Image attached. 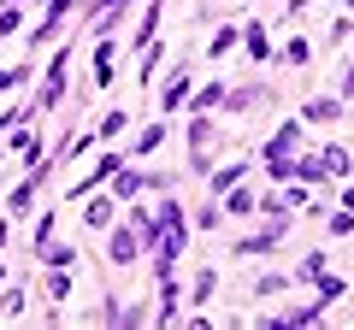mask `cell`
Instances as JSON below:
<instances>
[{
	"label": "cell",
	"instance_id": "6da1fadb",
	"mask_svg": "<svg viewBox=\"0 0 354 330\" xmlns=\"http://www.w3.org/2000/svg\"><path fill=\"white\" fill-rule=\"evenodd\" d=\"M106 254H113V266H136V254H142V236H136V224H106Z\"/></svg>",
	"mask_w": 354,
	"mask_h": 330
},
{
	"label": "cell",
	"instance_id": "7a4b0ae2",
	"mask_svg": "<svg viewBox=\"0 0 354 330\" xmlns=\"http://www.w3.org/2000/svg\"><path fill=\"white\" fill-rule=\"evenodd\" d=\"M41 183H48V165H41L36 177H24V183H18L12 195H6V218H24L30 206H36V189H41Z\"/></svg>",
	"mask_w": 354,
	"mask_h": 330
},
{
	"label": "cell",
	"instance_id": "3957f363",
	"mask_svg": "<svg viewBox=\"0 0 354 330\" xmlns=\"http://www.w3.org/2000/svg\"><path fill=\"white\" fill-rule=\"evenodd\" d=\"M189 89H195V83H189V65H177V71H171V83L160 89V106H165V113L189 106Z\"/></svg>",
	"mask_w": 354,
	"mask_h": 330
},
{
	"label": "cell",
	"instance_id": "277c9868",
	"mask_svg": "<svg viewBox=\"0 0 354 330\" xmlns=\"http://www.w3.org/2000/svg\"><path fill=\"white\" fill-rule=\"evenodd\" d=\"M83 218H88V230H106L118 218V195H95V201L83 206Z\"/></svg>",
	"mask_w": 354,
	"mask_h": 330
},
{
	"label": "cell",
	"instance_id": "5b68a950",
	"mask_svg": "<svg viewBox=\"0 0 354 330\" xmlns=\"http://www.w3.org/2000/svg\"><path fill=\"white\" fill-rule=\"evenodd\" d=\"M71 12H77V0H48V18L36 24V48L53 36V30H59V18H71Z\"/></svg>",
	"mask_w": 354,
	"mask_h": 330
},
{
	"label": "cell",
	"instance_id": "8992f818",
	"mask_svg": "<svg viewBox=\"0 0 354 330\" xmlns=\"http://www.w3.org/2000/svg\"><path fill=\"white\" fill-rule=\"evenodd\" d=\"M95 83H101V89L113 83V36H106V30L95 36Z\"/></svg>",
	"mask_w": 354,
	"mask_h": 330
},
{
	"label": "cell",
	"instance_id": "52a82bcc",
	"mask_svg": "<svg viewBox=\"0 0 354 330\" xmlns=\"http://www.w3.org/2000/svg\"><path fill=\"white\" fill-rule=\"evenodd\" d=\"M165 142V118H148V124L136 130V142H130V153H153Z\"/></svg>",
	"mask_w": 354,
	"mask_h": 330
},
{
	"label": "cell",
	"instance_id": "ba28073f",
	"mask_svg": "<svg viewBox=\"0 0 354 330\" xmlns=\"http://www.w3.org/2000/svg\"><path fill=\"white\" fill-rule=\"evenodd\" d=\"M337 113H342V101H330V95H325V101H307L301 106V124H330Z\"/></svg>",
	"mask_w": 354,
	"mask_h": 330
},
{
	"label": "cell",
	"instance_id": "9c48e42d",
	"mask_svg": "<svg viewBox=\"0 0 354 330\" xmlns=\"http://www.w3.org/2000/svg\"><path fill=\"white\" fill-rule=\"evenodd\" d=\"M242 171H248V159H230L225 171H213V183H207V189H213V195H225V189H236V183H242Z\"/></svg>",
	"mask_w": 354,
	"mask_h": 330
},
{
	"label": "cell",
	"instance_id": "30bf717a",
	"mask_svg": "<svg viewBox=\"0 0 354 330\" xmlns=\"http://www.w3.org/2000/svg\"><path fill=\"white\" fill-rule=\"evenodd\" d=\"M242 41H248V59H272V41H266V24H248V30H242Z\"/></svg>",
	"mask_w": 354,
	"mask_h": 330
},
{
	"label": "cell",
	"instance_id": "8fae6325",
	"mask_svg": "<svg viewBox=\"0 0 354 330\" xmlns=\"http://www.w3.org/2000/svg\"><path fill=\"white\" fill-rule=\"evenodd\" d=\"M41 289H48V301H65V295H71V278H65V266H48Z\"/></svg>",
	"mask_w": 354,
	"mask_h": 330
},
{
	"label": "cell",
	"instance_id": "7c38bea8",
	"mask_svg": "<svg viewBox=\"0 0 354 330\" xmlns=\"http://www.w3.org/2000/svg\"><path fill=\"white\" fill-rule=\"evenodd\" d=\"M236 41H242V30H236V24H225V30H218L213 41H207V53H213V59H225V53L236 48Z\"/></svg>",
	"mask_w": 354,
	"mask_h": 330
},
{
	"label": "cell",
	"instance_id": "4fadbf2b",
	"mask_svg": "<svg viewBox=\"0 0 354 330\" xmlns=\"http://www.w3.org/2000/svg\"><path fill=\"white\" fill-rule=\"evenodd\" d=\"M225 95H230L225 83H207L201 95H189V106H201V113H213V106H225Z\"/></svg>",
	"mask_w": 354,
	"mask_h": 330
},
{
	"label": "cell",
	"instance_id": "5bb4252c",
	"mask_svg": "<svg viewBox=\"0 0 354 330\" xmlns=\"http://www.w3.org/2000/svg\"><path fill=\"white\" fill-rule=\"evenodd\" d=\"M213 289H218V271H201V278L189 283V301H195V307H207V301H213Z\"/></svg>",
	"mask_w": 354,
	"mask_h": 330
},
{
	"label": "cell",
	"instance_id": "9a60e30c",
	"mask_svg": "<svg viewBox=\"0 0 354 330\" xmlns=\"http://www.w3.org/2000/svg\"><path fill=\"white\" fill-rule=\"evenodd\" d=\"M319 159H325V171H342V177L354 171V153H348V148H325Z\"/></svg>",
	"mask_w": 354,
	"mask_h": 330
},
{
	"label": "cell",
	"instance_id": "2e32d148",
	"mask_svg": "<svg viewBox=\"0 0 354 330\" xmlns=\"http://www.w3.org/2000/svg\"><path fill=\"white\" fill-rule=\"evenodd\" d=\"M319 278H325V254H307V260H301V271H295L290 283H319Z\"/></svg>",
	"mask_w": 354,
	"mask_h": 330
},
{
	"label": "cell",
	"instance_id": "e0dca14e",
	"mask_svg": "<svg viewBox=\"0 0 354 330\" xmlns=\"http://www.w3.org/2000/svg\"><path fill=\"white\" fill-rule=\"evenodd\" d=\"M18 313H24V289L12 283V289H0V318H18Z\"/></svg>",
	"mask_w": 354,
	"mask_h": 330
},
{
	"label": "cell",
	"instance_id": "ac0fdd59",
	"mask_svg": "<svg viewBox=\"0 0 354 330\" xmlns=\"http://www.w3.org/2000/svg\"><path fill=\"white\" fill-rule=\"evenodd\" d=\"M24 83H30V71H24V65H12V71H0V95H12V89H24Z\"/></svg>",
	"mask_w": 354,
	"mask_h": 330
},
{
	"label": "cell",
	"instance_id": "d6986e66",
	"mask_svg": "<svg viewBox=\"0 0 354 330\" xmlns=\"http://www.w3.org/2000/svg\"><path fill=\"white\" fill-rule=\"evenodd\" d=\"M225 195H230V213H254V206H260L254 189H225Z\"/></svg>",
	"mask_w": 354,
	"mask_h": 330
},
{
	"label": "cell",
	"instance_id": "ffe728a7",
	"mask_svg": "<svg viewBox=\"0 0 354 330\" xmlns=\"http://www.w3.org/2000/svg\"><path fill=\"white\" fill-rule=\"evenodd\" d=\"M124 124H130V118H124V113H118V106H113V113L101 118V130H95V136H118V130H124Z\"/></svg>",
	"mask_w": 354,
	"mask_h": 330
},
{
	"label": "cell",
	"instance_id": "44dd1931",
	"mask_svg": "<svg viewBox=\"0 0 354 330\" xmlns=\"http://www.w3.org/2000/svg\"><path fill=\"white\" fill-rule=\"evenodd\" d=\"M283 59H290V65H307V59H313V48H307V41H301V36H295V41H290V48H283Z\"/></svg>",
	"mask_w": 354,
	"mask_h": 330
},
{
	"label": "cell",
	"instance_id": "7402d4cb",
	"mask_svg": "<svg viewBox=\"0 0 354 330\" xmlns=\"http://www.w3.org/2000/svg\"><path fill=\"white\" fill-rule=\"evenodd\" d=\"M348 230H354V213H348V206H342V213H330V236H348Z\"/></svg>",
	"mask_w": 354,
	"mask_h": 330
},
{
	"label": "cell",
	"instance_id": "603a6c76",
	"mask_svg": "<svg viewBox=\"0 0 354 330\" xmlns=\"http://www.w3.org/2000/svg\"><path fill=\"white\" fill-rule=\"evenodd\" d=\"M330 41H337V48H348V41H354V24H348V18H337V24H330Z\"/></svg>",
	"mask_w": 354,
	"mask_h": 330
},
{
	"label": "cell",
	"instance_id": "cb8c5ba5",
	"mask_svg": "<svg viewBox=\"0 0 354 330\" xmlns=\"http://www.w3.org/2000/svg\"><path fill=\"white\" fill-rule=\"evenodd\" d=\"M195 230H218V206H201L195 213Z\"/></svg>",
	"mask_w": 354,
	"mask_h": 330
},
{
	"label": "cell",
	"instance_id": "d4e9b609",
	"mask_svg": "<svg viewBox=\"0 0 354 330\" xmlns=\"http://www.w3.org/2000/svg\"><path fill=\"white\" fill-rule=\"evenodd\" d=\"M6 230H12V218H0V248H6Z\"/></svg>",
	"mask_w": 354,
	"mask_h": 330
},
{
	"label": "cell",
	"instance_id": "484cf974",
	"mask_svg": "<svg viewBox=\"0 0 354 330\" xmlns=\"http://www.w3.org/2000/svg\"><path fill=\"white\" fill-rule=\"evenodd\" d=\"M348 89H354V59H348V83H342V95H348Z\"/></svg>",
	"mask_w": 354,
	"mask_h": 330
},
{
	"label": "cell",
	"instance_id": "4316f807",
	"mask_svg": "<svg viewBox=\"0 0 354 330\" xmlns=\"http://www.w3.org/2000/svg\"><path fill=\"white\" fill-rule=\"evenodd\" d=\"M12 6H30V0H12Z\"/></svg>",
	"mask_w": 354,
	"mask_h": 330
},
{
	"label": "cell",
	"instance_id": "83f0119b",
	"mask_svg": "<svg viewBox=\"0 0 354 330\" xmlns=\"http://www.w3.org/2000/svg\"><path fill=\"white\" fill-rule=\"evenodd\" d=\"M348 6H354V0H348Z\"/></svg>",
	"mask_w": 354,
	"mask_h": 330
}]
</instances>
